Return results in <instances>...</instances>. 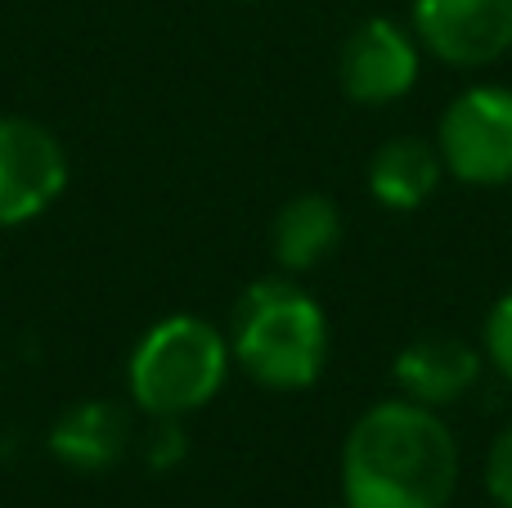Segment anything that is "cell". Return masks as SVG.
Masks as SVG:
<instances>
[{"label":"cell","mask_w":512,"mask_h":508,"mask_svg":"<svg viewBox=\"0 0 512 508\" xmlns=\"http://www.w3.org/2000/svg\"><path fill=\"white\" fill-rule=\"evenodd\" d=\"M454 486H459V446L441 410L396 396L369 405L346 432V508H445Z\"/></svg>","instance_id":"cell-1"},{"label":"cell","mask_w":512,"mask_h":508,"mask_svg":"<svg viewBox=\"0 0 512 508\" xmlns=\"http://www.w3.org/2000/svg\"><path fill=\"white\" fill-rule=\"evenodd\" d=\"M225 338L234 365L270 392H306L328 365V315L292 275L256 279Z\"/></svg>","instance_id":"cell-2"},{"label":"cell","mask_w":512,"mask_h":508,"mask_svg":"<svg viewBox=\"0 0 512 508\" xmlns=\"http://www.w3.org/2000/svg\"><path fill=\"white\" fill-rule=\"evenodd\" d=\"M230 338L203 315L158 320L126 360V392L149 419H189L230 378Z\"/></svg>","instance_id":"cell-3"},{"label":"cell","mask_w":512,"mask_h":508,"mask_svg":"<svg viewBox=\"0 0 512 508\" xmlns=\"http://www.w3.org/2000/svg\"><path fill=\"white\" fill-rule=\"evenodd\" d=\"M436 153L463 185H512V90L495 81L459 90L436 126Z\"/></svg>","instance_id":"cell-4"},{"label":"cell","mask_w":512,"mask_h":508,"mask_svg":"<svg viewBox=\"0 0 512 508\" xmlns=\"http://www.w3.org/2000/svg\"><path fill=\"white\" fill-rule=\"evenodd\" d=\"M68 149L32 117H0V230L45 216L68 189Z\"/></svg>","instance_id":"cell-5"},{"label":"cell","mask_w":512,"mask_h":508,"mask_svg":"<svg viewBox=\"0 0 512 508\" xmlns=\"http://www.w3.org/2000/svg\"><path fill=\"white\" fill-rule=\"evenodd\" d=\"M423 72V45L396 18H364L351 27L337 54V81L346 99L364 108H382L405 99Z\"/></svg>","instance_id":"cell-6"},{"label":"cell","mask_w":512,"mask_h":508,"mask_svg":"<svg viewBox=\"0 0 512 508\" xmlns=\"http://www.w3.org/2000/svg\"><path fill=\"white\" fill-rule=\"evenodd\" d=\"M409 32L450 68H490L512 50V0H414Z\"/></svg>","instance_id":"cell-7"},{"label":"cell","mask_w":512,"mask_h":508,"mask_svg":"<svg viewBox=\"0 0 512 508\" xmlns=\"http://www.w3.org/2000/svg\"><path fill=\"white\" fill-rule=\"evenodd\" d=\"M481 365H486V356L472 342L454 338V333H423L396 351L391 378H396L405 401H418L427 410H450L477 387Z\"/></svg>","instance_id":"cell-8"},{"label":"cell","mask_w":512,"mask_h":508,"mask_svg":"<svg viewBox=\"0 0 512 508\" xmlns=\"http://www.w3.org/2000/svg\"><path fill=\"white\" fill-rule=\"evenodd\" d=\"M131 437L135 432H131V419H126L122 405L90 396V401L68 405V410L54 419L45 446H50V455L59 459L63 468L99 477L122 464L126 450H131Z\"/></svg>","instance_id":"cell-9"},{"label":"cell","mask_w":512,"mask_h":508,"mask_svg":"<svg viewBox=\"0 0 512 508\" xmlns=\"http://www.w3.org/2000/svg\"><path fill=\"white\" fill-rule=\"evenodd\" d=\"M445 162L423 135H396L369 158V194L387 212H418L441 189Z\"/></svg>","instance_id":"cell-10"},{"label":"cell","mask_w":512,"mask_h":508,"mask_svg":"<svg viewBox=\"0 0 512 508\" xmlns=\"http://www.w3.org/2000/svg\"><path fill=\"white\" fill-rule=\"evenodd\" d=\"M342 243V212L324 194H297L279 207L270 230V248L283 275H306L328 261Z\"/></svg>","instance_id":"cell-11"},{"label":"cell","mask_w":512,"mask_h":508,"mask_svg":"<svg viewBox=\"0 0 512 508\" xmlns=\"http://www.w3.org/2000/svg\"><path fill=\"white\" fill-rule=\"evenodd\" d=\"M481 356L495 365L499 378H508L512 383V288L508 293H499L495 306H490L486 329H481Z\"/></svg>","instance_id":"cell-12"},{"label":"cell","mask_w":512,"mask_h":508,"mask_svg":"<svg viewBox=\"0 0 512 508\" xmlns=\"http://www.w3.org/2000/svg\"><path fill=\"white\" fill-rule=\"evenodd\" d=\"M144 464L153 473H171L185 464L189 455V437H185V419H153V428L144 432Z\"/></svg>","instance_id":"cell-13"},{"label":"cell","mask_w":512,"mask_h":508,"mask_svg":"<svg viewBox=\"0 0 512 508\" xmlns=\"http://www.w3.org/2000/svg\"><path fill=\"white\" fill-rule=\"evenodd\" d=\"M486 491L495 508H512V423L499 432L486 455Z\"/></svg>","instance_id":"cell-14"},{"label":"cell","mask_w":512,"mask_h":508,"mask_svg":"<svg viewBox=\"0 0 512 508\" xmlns=\"http://www.w3.org/2000/svg\"><path fill=\"white\" fill-rule=\"evenodd\" d=\"M342 508H346V504H342Z\"/></svg>","instance_id":"cell-15"}]
</instances>
